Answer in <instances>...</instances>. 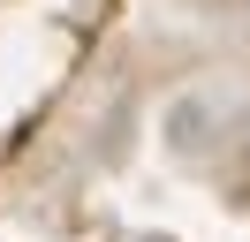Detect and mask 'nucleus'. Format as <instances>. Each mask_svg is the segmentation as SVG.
<instances>
[{"mask_svg":"<svg viewBox=\"0 0 250 242\" xmlns=\"http://www.w3.org/2000/svg\"><path fill=\"white\" fill-rule=\"evenodd\" d=\"M137 242H174V235H137Z\"/></svg>","mask_w":250,"mask_h":242,"instance_id":"nucleus-1","label":"nucleus"}]
</instances>
